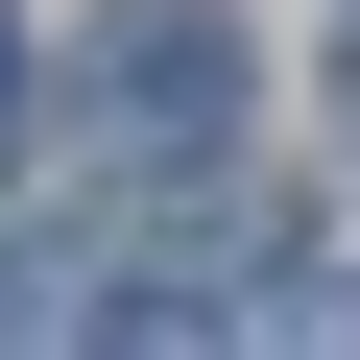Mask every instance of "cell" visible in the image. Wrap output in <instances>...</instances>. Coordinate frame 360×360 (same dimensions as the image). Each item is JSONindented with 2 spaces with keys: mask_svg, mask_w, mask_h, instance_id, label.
I'll return each instance as SVG.
<instances>
[{
  "mask_svg": "<svg viewBox=\"0 0 360 360\" xmlns=\"http://www.w3.org/2000/svg\"><path fill=\"white\" fill-rule=\"evenodd\" d=\"M72 96H96V144H144V168H217V144H240V25H217V0H120V25L72 49Z\"/></svg>",
  "mask_w": 360,
  "mask_h": 360,
  "instance_id": "cell-1",
  "label": "cell"
},
{
  "mask_svg": "<svg viewBox=\"0 0 360 360\" xmlns=\"http://www.w3.org/2000/svg\"><path fill=\"white\" fill-rule=\"evenodd\" d=\"M0 168H25V25H0Z\"/></svg>",
  "mask_w": 360,
  "mask_h": 360,
  "instance_id": "cell-2",
  "label": "cell"
},
{
  "mask_svg": "<svg viewBox=\"0 0 360 360\" xmlns=\"http://www.w3.org/2000/svg\"><path fill=\"white\" fill-rule=\"evenodd\" d=\"M336 144H360V0H336Z\"/></svg>",
  "mask_w": 360,
  "mask_h": 360,
  "instance_id": "cell-3",
  "label": "cell"
}]
</instances>
